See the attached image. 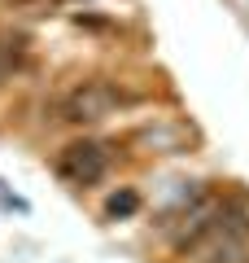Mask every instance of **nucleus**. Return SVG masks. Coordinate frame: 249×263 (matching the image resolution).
<instances>
[{"label": "nucleus", "mask_w": 249, "mask_h": 263, "mask_svg": "<svg viewBox=\"0 0 249 263\" xmlns=\"http://www.w3.org/2000/svg\"><path fill=\"white\" fill-rule=\"evenodd\" d=\"M114 105H122V97L110 84H88V88H74L61 101V114L66 119H105Z\"/></svg>", "instance_id": "obj_2"}, {"label": "nucleus", "mask_w": 249, "mask_h": 263, "mask_svg": "<svg viewBox=\"0 0 249 263\" xmlns=\"http://www.w3.org/2000/svg\"><path fill=\"white\" fill-rule=\"evenodd\" d=\"M53 171L66 180V184H96V180L110 171V154H105V145L96 141H70L61 154L53 158Z\"/></svg>", "instance_id": "obj_1"}, {"label": "nucleus", "mask_w": 249, "mask_h": 263, "mask_svg": "<svg viewBox=\"0 0 249 263\" xmlns=\"http://www.w3.org/2000/svg\"><path fill=\"white\" fill-rule=\"evenodd\" d=\"M136 206H140V197H136V193H122V197H114L105 211H110V215H131Z\"/></svg>", "instance_id": "obj_3"}]
</instances>
